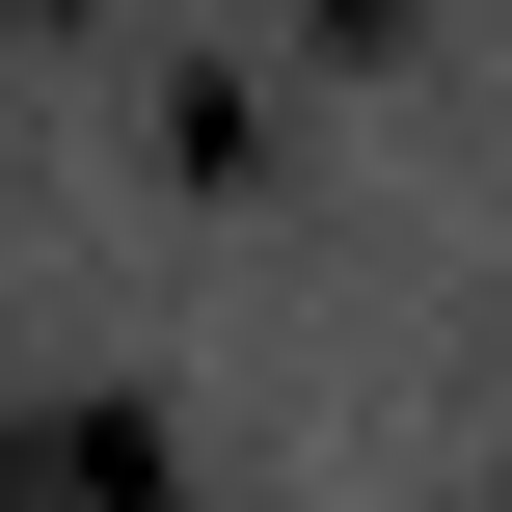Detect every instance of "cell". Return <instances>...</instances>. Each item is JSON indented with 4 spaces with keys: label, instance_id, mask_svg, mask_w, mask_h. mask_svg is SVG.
Returning a JSON list of instances; mask_svg holds the SVG:
<instances>
[{
    "label": "cell",
    "instance_id": "cell-1",
    "mask_svg": "<svg viewBox=\"0 0 512 512\" xmlns=\"http://www.w3.org/2000/svg\"><path fill=\"white\" fill-rule=\"evenodd\" d=\"M162 162H216V189H243V162H270V81H243V54H162Z\"/></svg>",
    "mask_w": 512,
    "mask_h": 512
}]
</instances>
